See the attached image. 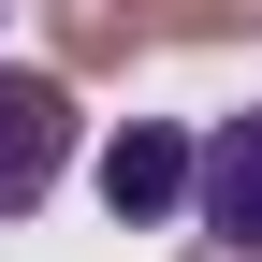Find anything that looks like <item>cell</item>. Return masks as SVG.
Listing matches in <instances>:
<instances>
[{
  "mask_svg": "<svg viewBox=\"0 0 262 262\" xmlns=\"http://www.w3.org/2000/svg\"><path fill=\"white\" fill-rule=\"evenodd\" d=\"M73 175V73H15V58H0V219H29L44 204V189Z\"/></svg>",
  "mask_w": 262,
  "mask_h": 262,
  "instance_id": "cell-1",
  "label": "cell"
},
{
  "mask_svg": "<svg viewBox=\"0 0 262 262\" xmlns=\"http://www.w3.org/2000/svg\"><path fill=\"white\" fill-rule=\"evenodd\" d=\"M189 204H204V248L262 262V102L204 131V175H189Z\"/></svg>",
  "mask_w": 262,
  "mask_h": 262,
  "instance_id": "cell-2",
  "label": "cell"
},
{
  "mask_svg": "<svg viewBox=\"0 0 262 262\" xmlns=\"http://www.w3.org/2000/svg\"><path fill=\"white\" fill-rule=\"evenodd\" d=\"M189 175H204V146L189 131H160V117H117V146H102V204L146 233V219H175L189 204Z\"/></svg>",
  "mask_w": 262,
  "mask_h": 262,
  "instance_id": "cell-3",
  "label": "cell"
},
{
  "mask_svg": "<svg viewBox=\"0 0 262 262\" xmlns=\"http://www.w3.org/2000/svg\"><path fill=\"white\" fill-rule=\"evenodd\" d=\"M44 44H58V73H131V44H160V29H146V0H44Z\"/></svg>",
  "mask_w": 262,
  "mask_h": 262,
  "instance_id": "cell-4",
  "label": "cell"
},
{
  "mask_svg": "<svg viewBox=\"0 0 262 262\" xmlns=\"http://www.w3.org/2000/svg\"><path fill=\"white\" fill-rule=\"evenodd\" d=\"M146 29H175V44H233V29H262V0H146Z\"/></svg>",
  "mask_w": 262,
  "mask_h": 262,
  "instance_id": "cell-5",
  "label": "cell"
}]
</instances>
